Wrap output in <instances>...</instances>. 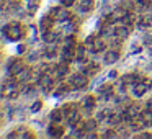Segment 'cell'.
I'll return each instance as SVG.
<instances>
[{"mask_svg":"<svg viewBox=\"0 0 152 139\" xmlns=\"http://www.w3.org/2000/svg\"><path fill=\"white\" fill-rule=\"evenodd\" d=\"M2 34L4 38H7L8 41H18L21 36H23V30H21L20 23H10L5 25L4 30H2Z\"/></svg>","mask_w":152,"mask_h":139,"instance_id":"1","label":"cell"},{"mask_svg":"<svg viewBox=\"0 0 152 139\" xmlns=\"http://www.w3.org/2000/svg\"><path fill=\"white\" fill-rule=\"evenodd\" d=\"M87 82H88V75H85L83 72L74 74L69 79V85L72 87V89H83V87L87 85Z\"/></svg>","mask_w":152,"mask_h":139,"instance_id":"2","label":"cell"},{"mask_svg":"<svg viewBox=\"0 0 152 139\" xmlns=\"http://www.w3.org/2000/svg\"><path fill=\"white\" fill-rule=\"evenodd\" d=\"M151 89H152V82L144 79V82L141 80V82H137V83L132 85V95L139 98V97H142L144 93H147V90H151Z\"/></svg>","mask_w":152,"mask_h":139,"instance_id":"3","label":"cell"},{"mask_svg":"<svg viewBox=\"0 0 152 139\" xmlns=\"http://www.w3.org/2000/svg\"><path fill=\"white\" fill-rule=\"evenodd\" d=\"M38 83H39V87L44 90V93H49L51 90L54 89V79L49 74H43V75L38 79Z\"/></svg>","mask_w":152,"mask_h":139,"instance_id":"4","label":"cell"},{"mask_svg":"<svg viewBox=\"0 0 152 139\" xmlns=\"http://www.w3.org/2000/svg\"><path fill=\"white\" fill-rule=\"evenodd\" d=\"M4 97H17V82L15 80H5L4 82Z\"/></svg>","mask_w":152,"mask_h":139,"instance_id":"5","label":"cell"},{"mask_svg":"<svg viewBox=\"0 0 152 139\" xmlns=\"http://www.w3.org/2000/svg\"><path fill=\"white\" fill-rule=\"evenodd\" d=\"M25 69H26L25 62L20 59H17V61H12L10 62V66H8V74H10V75H18V74Z\"/></svg>","mask_w":152,"mask_h":139,"instance_id":"6","label":"cell"},{"mask_svg":"<svg viewBox=\"0 0 152 139\" xmlns=\"http://www.w3.org/2000/svg\"><path fill=\"white\" fill-rule=\"evenodd\" d=\"M118 59H119L118 49H110V51H106L105 56H103V62L105 64H115Z\"/></svg>","mask_w":152,"mask_h":139,"instance_id":"7","label":"cell"},{"mask_svg":"<svg viewBox=\"0 0 152 139\" xmlns=\"http://www.w3.org/2000/svg\"><path fill=\"white\" fill-rule=\"evenodd\" d=\"M113 87L111 85H105V87H102V89L98 90V98L100 100H110L113 97Z\"/></svg>","mask_w":152,"mask_h":139,"instance_id":"8","label":"cell"},{"mask_svg":"<svg viewBox=\"0 0 152 139\" xmlns=\"http://www.w3.org/2000/svg\"><path fill=\"white\" fill-rule=\"evenodd\" d=\"M129 33H131V28L129 26H126V25H121V26H118L115 30V36L116 38H119V40H126V38L129 36Z\"/></svg>","mask_w":152,"mask_h":139,"instance_id":"9","label":"cell"},{"mask_svg":"<svg viewBox=\"0 0 152 139\" xmlns=\"http://www.w3.org/2000/svg\"><path fill=\"white\" fill-rule=\"evenodd\" d=\"M67 74H69V67H67L66 64H61V66L54 67V77H56V79H64Z\"/></svg>","mask_w":152,"mask_h":139,"instance_id":"10","label":"cell"},{"mask_svg":"<svg viewBox=\"0 0 152 139\" xmlns=\"http://www.w3.org/2000/svg\"><path fill=\"white\" fill-rule=\"evenodd\" d=\"M139 118L142 119L144 126H152V110L144 108V110L141 111V116H139Z\"/></svg>","mask_w":152,"mask_h":139,"instance_id":"11","label":"cell"},{"mask_svg":"<svg viewBox=\"0 0 152 139\" xmlns=\"http://www.w3.org/2000/svg\"><path fill=\"white\" fill-rule=\"evenodd\" d=\"M93 8V0H79V12L80 13H87Z\"/></svg>","mask_w":152,"mask_h":139,"instance_id":"12","label":"cell"},{"mask_svg":"<svg viewBox=\"0 0 152 139\" xmlns=\"http://www.w3.org/2000/svg\"><path fill=\"white\" fill-rule=\"evenodd\" d=\"M108 124H111V126H116V124H119V123L123 121V115H118V113H111V115H108Z\"/></svg>","mask_w":152,"mask_h":139,"instance_id":"13","label":"cell"},{"mask_svg":"<svg viewBox=\"0 0 152 139\" xmlns=\"http://www.w3.org/2000/svg\"><path fill=\"white\" fill-rule=\"evenodd\" d=\"M62 118H66L62 110H54V111H51V121L53 123H61Z\"/></svg>","mask_w":152,"mask_h":139,"instance_id":"14","label":"cell"},{"mask_svg":"<svg viewBox=\"0 0 152 139\" xmlns=\"http://www.w3.org/2000/svg\"><path fill=\"white\" fill-rule=\"evenodd\" d=\"M82 105H83V108L90 113V110H93V106H95V98H93V97H90V95L85 97V98H83V102H82Z\"/></svg>","mask_w":152,"mask_h":139,"instance_id":"15","label":"cell"},{"mask_svg":"<svg viewBox=\"0 0 152 139\" xmlns=\"http://www.w3.org/2000/svg\"><path fill=\"white\" fill-rule=\"evenodd\" d=\"M98 69H100V67L96 66V64H90V66L83 67V69H82V72L85 74V75H88V77H90V75H95V74L98 72Z\"/></svg>","mask_w":152,"mask_h":139,"instance_id":"16","label":"cell"},{"mask_svg":"<svg viewBox=\"0 0 152 139\" xmlns=\"http://www.w3.org/2000/svg\"><path fill=\"white\" fill-rule=\"evenodd\" d=\"M62 132H64V129L62 128H59V126H49L48 128V134L49 136H54V138H59V136H62Z\"/></svg>","mask_w":152,"mask_h":139,"instance_id":"17","label":"cell"},{"mask_svg":"<svg viewBox=\"0 0 152 139\" xmlns=\"http://www.w3.org/2000/svg\"><path fill=\"white\" fill-rule=\"evenodd\" d=\"M54 18H56L57 21H69V20H70V13H69L67 10H59Z\"/></svg>","mask_w":152,"mask_h":139,"instance_id":"18","label":"cell"},{"mask_svg":"<svg viewBox=\"0 0 152 139\" xmlns=\"http://www.w3.org/2000/svg\"><path fill=\"white\" fill-rule=\"evenodd\" d=\"M93 48H95L96 53H102V51H105V49H106L105 40H102V38H96V40H95V44H93Z\"/></svg>","mask_w":152,"mask_h":139,"instance_id":"19","label":"cell"},{"mask_svg":"<svg viewBox=\"0 0 152 139\" xmlns=\"http://www.w3.org/2000/svg\"><path fill=\"white\" fill-rule=\"evenodd\" d=\"M49 26H53V15L44 17L43 20H41V28H43V30H48Z\"/></svg>","mask_w":152,"mask_h":139,"instance_id":"20","label":"cell"},{"mask_svg":"<svg viewBox=\"0 0 152 139\" xmlns=\"http://www.w3.org/2000/svg\"><path fill=\"white\" fill-rule=\"evenodd\" d=\"M34 93H36V87H34V85H26V87H25V95L33 97Z\"/></svg>","mask_w":152,"mask_h":139,"instance_id":"21","label":"cell"},{"mask_svg":"<svg viewBox=\"0 0 152 139\" xmlns=\"http://www.w3.org/2000/svg\"><path fill=\"white\" fill-rule=\"evenodd\" d=\"M74 36H67L66 41H64V48H70V49H74Z\"/></svg>","mask_w":152,"mask_h":139,"instance_id":"22","label":"cell"},{"mask_svg":"<svg viewBox=\"0 0 152 139\" xmlns=\"http://www.w3.org/2000/svg\"><path fill=\"white\" fill-rule=\"evenodd\" d=\"M96 119H98V123L103 121V119H108V111H106V110H102V111L96 115Z\"/></svg>","mask_w":152,"mask_h":139,"instance_id":"23","label":"cell"},{"mask_svg":"<svg viewBox=\"0 0 152 139\" xmlns=\"http://www.w3.org/2000/svg\"><path fill=\"white\" fill-rule=\"evenodd\" d=\"M41 106H43V103H41V102H34L33 103V105H31V111H33V113H36V111H39V110H41Z\"/></svg>","mask_w":152,"mask_h":139,"instance_id":"24","label":"cell"},{"mask_svg":"<svg viewBox=\"0 0 152 139\" xmlns=\"http://www.w3.org/2000/svg\"><path fill=\"white\" fill-rule=\"evenodd\" d=\"M61 4H62L64 7H72V5L75 4V0H61Z\"/></svg>","mask_w":152,"mask_h":139,"instance_id":"25","label":"cell"},{"mask_svg":"<svg viewBox=\"0 0 152 139\" xmlns=\"http://www.w3.org/2000/svg\"><path fill=\"white\" fill-rule=\"evenodd\" d=\"M144 108L152 110V100H147V102H145V106H144Z\"/></svg>","mask_w":152,"mask_h":139,"instance_id":"26","label":"cell"},{"mask_svg":"<svg viewBox=\"0 0 152 139\" xmlns=\"http://www.w3.org/2000/svg\"><path fill=\"white\" fill-rule=\"evenodd\" d=\"M136 4H139V5H147L149 0H136Z\"/></svg>","mask_w":152,"mask_h":139,"instance_id":"27","label":"cell"},{"mask_svg":"<svg viewBox=\"0 0 152 139\" xmlns=\"http://www.w3.org/2000/svg\"><path fill=\"white\" fill-rule=\"evenodd\" d=\"M137 138H152L151 134H147V132H142V134H139Z\"/></svg>","mask_w":152,"mask_h":139,"instance_id":"28","label":"cell"},{"mask_svg":"<svg viewBox=\"0 0 152 139\" xmlns=\"http://www.w3.org/2000/svg\"><path fill=\"white\" fill-rule=\"evenodd\" d=\"M116 75H118V74H116L115 70H113V72H110V77H111V79H113V77H116Z\"/></svg>","mask_w":152,"mask_h":139,"instance_id":"29","label":"cell"}]
</instances>
